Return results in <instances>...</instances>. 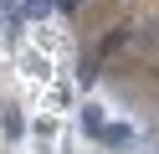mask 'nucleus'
I'll return each mask as SVG.
<instances>
[{
	"label": "nucleus",
	"instance_id": "1",
	"mask_svg": "<svg viewBox=\"0 0 159 154\" xmlns=\"http://www.w3.org/2000/svg\"><path fill=\"white\" fill-rule=\"evenodd\" d=\"M98 139H103V144H128V128H118V123H103V128H98Z\"/></svg>",
	"mask_w": 159,
	"mask_h": 154
},
{
	"label": "nucleus",
	"instance_id": "2",
	"mask_svg": "<svg viewBox=\"0 0 159 154\" xmlns=\"http://www.w3.org/2000/svg\"><path fill=\"white\" fill-rule=\"evenodd\" d=\"M52 10V0H26V16H46Z\"/></svg>",
	"mask_w": 159,
	"mask_h": 154
},
{
	"label": "nucleus",
	"instance_id": "3",
	"mask_svg": "<svg viewBox=\"0 0 159 154\" xmlns=\"http://www.w3.org/2000/svg\"><path fill=\"white\" fill-rule=\"evenodd\" d=\"M0 5H5V0H0Z\"/></svg>",
	"mask_w": 159,
	"mask_h": 154
}]
</instances>
